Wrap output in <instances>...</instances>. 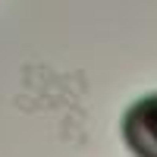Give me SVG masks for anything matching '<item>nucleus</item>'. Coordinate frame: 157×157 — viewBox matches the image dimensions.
Listing matches in <instances>:
<instances>
[{"label": "nucleus", "instance_id": "1", "mask_svg": "<svg viewBox=\"0 0 157 157\" xmlns=\"http://www.w3.org/2000/svg\"><path fill=\"white\" fill-rule=\"evenodd\" d=\"M123 135L138 157H157V94L138 101L126 113Z\"/></svg>", "mask_w": 157, "mask_h": 157}]
</instances>
